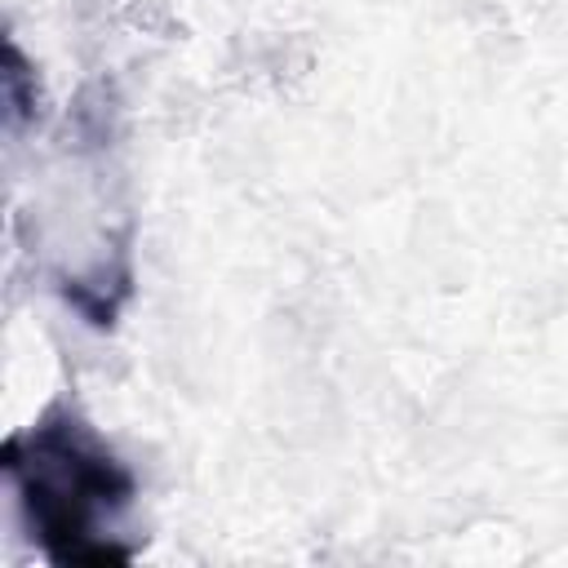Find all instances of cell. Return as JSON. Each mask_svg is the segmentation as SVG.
<instances>
[{"instance_id": "cell-1", "label": "cell", "mask_w": 568, "mask_h": 568, "mask_svg": "<svg viewBox=\"0 0 568 568\" xmlns=\"http://www.w3.org/2000/svg\"><path fill=\"white\" fill-rule=\"evenodd\" d=\"M4 475L31 541L49 564H129L133 546L115 541L111 524L133 506V470L71 413L49 408L36 426L4 439Z\"/></svg>"}, {"instance_id": "cell-2", "label": "cell", "mask_w": 568, "mask_h": 568, "mask_svg": "<svg viewBox=\"0 0 568 568\" xmlns=\"http://www.w3.org/2000/svg\"><path fill=\"white\" fill-rule=\"evenodd\" d=\"M4 102H9V115L13 120H22V115H31L36 111V75L27 71V62H22V49L9 40L4 44Z\"/></svg>"}]
</instances>
